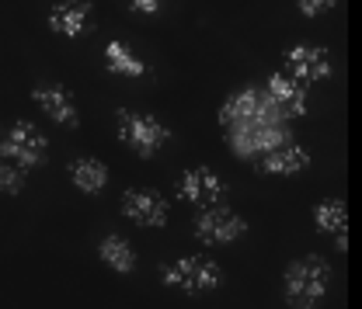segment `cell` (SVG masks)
<instances>
[{"label":"cell","mask_w":362,"mask_h":309,"mask_svg":"<svg viewBox=\"0 0 362 309\" xmlns=\"http://www.w3.org/2000/svg\"><path fill=\"white\" fill-rule=\"evenodd\" d=\"M255 167L269 177H293L310 167V150H303L300 143H282V146H275L269 153H262L255 160Z\"/></svg>","instance_id":"13"},{"label":"cell","mask_w":362,"mask_h":309,"mask_svg":"<svg viewBox=\"0 0 362 309\" xmlns=\"http://www.w3.org/2000/svg\"><path fill=\"white\" fill-rule=\"evenodd\" d=\"M119 209L139 229H160L171 219V202L160 191H150V188H126L122 198H119Z\"/></svg>","instance_id":"7"},{"label":"cell","mask_w":362,"mask_h":309,"mask_svg":"<svg viewBox=\"0 0 362 309\" xmlns=\"http://www.w3.org/2000/svg\"><path fill=\"white\" fill-rule=\"evenodd\" d=\"M296 7H300V14H303V18H320V14L334 11V7H338V0H296Z\"/></svg>","instance_id":"19"},{"label":"cell","mask_w":362,"mask_h":309,"mask_svg":"<svg viewBox=\"0 0 362 309\" xmlns=\"http://www.w3.org/2000/svg\"><path fill=\"white\" fill-rule=\"evenodd\" d=\"M262 111H269V101H265V90L262 87H240L233 90L220 108V126L230 129V126H240V122H251L258 119Z\"/></svg>","instance_id":"14"},{"label":"cell","mask_w":362,"mask_h":309,"mask_svg":"<svg viewBox=\"0 0 362 309\" xmlns=\"http://www.w3.org/2000/svg\"><path fill=\"white\" fill-rule=\"evenodd\" d=\"M310 216H314L317 233L331 236V240H334V247L345 254V250H349V202H345V198H338V195L320 198Z\"/></svg>","instance_id":"12"},{"label":"cell","mask_w":362,"mask_h":309,"mask_svg":"<svg viewBox=\"0 0 362 309\" xmlns=\"http://www.w3.org/2000/svg\"><path fill=\"white\" fill-rule=\"evenodd\" d=\"M49 32L63 39H81L94 32V11L88 0H59L49 11Z\"/></svg>","instance_id":"11"},{"label":"cell","mask_w":362,"mask_h":309,"mask_svg":"<svg viewBox=\"0 0 362 309\" xmlns=\"http://www.w3.org/2000/svg\"><path fill=\"white\" fill-rule=\"evenodd\" d=\"M160 281L185 296H206L223 285V267L206 254H185V258L160 265Z\"/></svg>","instance_id":"3"},{"label":"cell","mask_w":362,"mask_h":309,"mask_svg":"<svg viewBox=\"0 0 362 309\" xmlns=\"http://www.w3.org/2000/svg\"><path fill=\"white\" fill-rule=\"evenodd\" d=\"M32 104H39L49 122L63 126V129H77L81 126V108H77V97L63 84H52V80H42L32 87Z\"/></svg>","instance_id":"9"},{"label":"cell","mask_w":362,"mask_h":309,"mask_svg":"<svg viewBox=\"0 0 362 309\" xmlns=\"http://www.w3.org/2000/svg\"><path fill=\"white\" fill-rule=\"evenodd\" d=\"M192 233L199 236V243L206 247H230L247 233V219L230 209V205H209V209H195L192 216Z\"/></svg>","instance_id":"5"},{"label":"cell","mask_w":362,"mask_h":309,"mask_svg":"<svg viewBox=\"0 0 362 309\" xmlns=\"http://www.w3.org/2000/svg\"><path fill=\"white\" fill-rule=\"evenodd\" d=\"M98 258H101V265L108 267V271H115V274H133L136 271V250L133 243L122 236V233H105L101 240H98Z\"/></svg>","instance_id":"15"},{"label":"cell","mask_w":362,"mask_h":309,"mask_svg":"<svg viewBox=\"0 0 362 309\" xmlns=\"http://www.w3.org/2000/svg\"><path fill=\"white\" fill-rule=\"evenodd\" d=\"M0 160H7L11 167H18L21 174L39 171L49 164V139L39 126H32L28 119L11 122L0 135Z\"/></svg>","instance_id":"4"},{"label":"cell","mask_w":362,"mask_h":309,"mask_svg":"<svg viewBox=\"0 0 362 309\" xmlns=\"http://www.w3.org/2000/svg\"><path fill=\"white\" fill-rule=\"evenodd\" d=\"M265 101H269V108L279 115V119H303L307 111H310V94L303 84H296V80H289L286 73H272L269 84H265Z\"/></svg>","instance_id":"10"},{"label":"cell","mask_w":362,"mask_h":309,"mask_svg":"<svg viewBox=\"0 0 362 309\" xmlns=\"http://www.w3.org/2000/svg\"><path fill=\"white\" fill-rule=\"evenodd\" d=\"M230 191L223 177L216 174L213 167H188L175 177V195L178 202L192 205V209H209V205H220Z\"/></svg>","instance_id":"6"},{"label":"cell","mask_w":362,"mask_h":309,"mask_svg":"<svg viewBox=\"0 0 362 309\" xmlns=\"http://www.w3.org/2000/svg\"><path fill=\"white\" fill-rule=\"evenodd\" d=\"M21 191H25V174H21L18 167H11L7 160H0V195L18 198Z\"/></svg>","instance_id":"18"},{"label":"cell","mask_w":362,"mask_h":309,"mask_svg":"<svg viewBox=\"0 0 362 309\" xmlns=\"http://www.w3.org/2000/svg\"><path fill=\"white\" fill-rule=\"evenodd\" d=\"M105 70L115 73V77H146L150 73V66L122 39H112L105 45Z\"/></svg>","instance_id":"17"},{"label":"cell","mask_w":362,"mask_h":309,"mask_svg":"<svg viewBox=\"0 0 362 309\" xmlns=\"http://www.w3.org/2000/svg\"><path fill=\"white\" fill-rule=\"evenodd\" d=\"M136 14H157L160 11V0H133Z\"/></svg>","instance_id":"20"},{"label":"cell","mask_w":362,"mask_h":309,"mask_svg":"<svg viewBox=\"0 0 362 309\" xmlns=\"http://www.w3.org/2000/svg\"><path fill=\"white\" fill-rule=\"evenodd\" d=\"M282 66H286V77L296 80V84H303V87L327 80L331 70H334V66H331V52H327L324 45H314V42L293 45V49L286 52Z\"/></svg>","instance_id":"8"},{"label":"cell","mask_w":362,"mask_h":309,"mask_svg":"<svg viewBox=\"0 0 362 309\" xmlns=\"http://www.w3.org/2000/svg\"><path fill=\"white\" fill-rule=\"evenodd\" d=\"M331 289V261L320 254H303L289 261L282 274V299L289 309H317Z\"/></svg>","instance_id":"1"},{"label":"cell","mask_w":362,"mask_h":309,"mask_svg":"<svg viewBox=\"0 0 362 309\" xmlns=\"http://www.w3.org/2000/svg\"><path fill=\"white\" fill-rule=\"evenodd\" d=\"M115 135L126 150H133L139 160H153L160 157V150L171 143V129L150 115V111H136V108H115Z\"/></svg>","instance_id":"2"},{"label":"cell","mask_w":362,"mask_h":309,"mask_svg":"<svg viewBox=\"0 0 362 309\" xmlns=\"http://www.w3.org/2000/svg\"><path fill=\"white\" fill-rule=\"evenodd\" d=\"M70 181H74V188L81 191V195H101L105 188H108V181H112V171H108V164H101L98 157H77V160H70Z\"/></svg>","instance_id":"16"}]
</instances>
